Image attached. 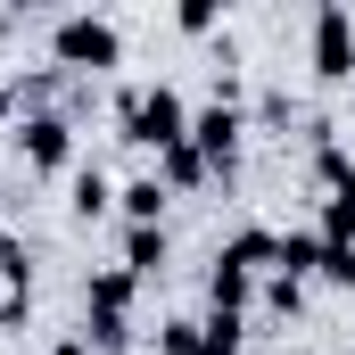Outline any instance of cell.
<instances>
[{
	"instance_id": "cell-3",
	"label": "cell",
	"mask_w": 355,
	"mask_h": 355,
	"mask_svg": "<svg viewBox=\"0 0 355 355\" xmlns=\"http://www.w3.org/2000/svg\"><path fill=\"white\" fill-rule=\"evenodd\" d=\"M58 58H67V67H116V25L67 17V25H58Z\"/></svg>"
},
{
	"instance_id": "cell-1",
	"label": "cell",
	"mask_w": 355,
	"mask_h": 355,
	"mask_svg": "<svg viewBox=\"0 0 355 355\" xmlns=\"http://www.w3.org/2000/svg\"><path fill=\"white\" fill-rule=\"evenodd\" d=\"M124 132L149 149H174V141H190V116H182L174 91H141V99H124Z\"/></svg>"
},
{
	"instance_id": "cell-10",
	"label": "cell",
	"mask_w": 355,
	"mask_h": 355,
	"mask_svg": "<svg viewBox=\"0 0 355 355\" xmlns=\"http://www.w3.org/2000/svg\"><path fill=\"white\" fill-rule=\"evenodd\" d=\"M240 297H248V272H240V265H223V257H215V306L232 314Z\"/></svg>"
},
{
	"instance_id": "cell-8",
	"label": "cell",
	"mask_w": 355,
	"mask_h": 355,
	"mask_svg": "<svg viewBox=\"0 0 355 355\" xmlns=\"http://www.w3.org/2000/svg\"><path fill=\"white\" fill-rule=\"evenodd\" d=\"M157 157H166V182H198V174H207L198 141H174V149H157Z\"/></svg>"
},
{
	"instance_id": "cell-13",
	"label": "cell",
	"mask_w": 355,
	"mask_h": 355,
	"mask_svg": "<svg viewBox=\"0 0 355 355\" xmlns=\"http://www.w3.org/2000/svg\"><path fill=\"white\" fill-rule=\"evenodd\" d=\"M75 207H83V215H99V207H107V182L83 174V182H75Z\"/></svg>"
},
{
	"instance_id": "cell-6",
	"label": "cell",
	"mask_w": 355,
	"mask_h": 355,
	"mask_svg": "<svg viewBox=\"0 0 355 355\" xmlns=\"http://www.w3.org/2000/svg\"><path fill=\"white\" fill-rule=\"evenodd\" d=\"M166 265V232L157 223H132V240H124V272H157Z\"/></svg>"
},
{
	"instance_id": "cell-12",
	"label": "cell",
	"mask_w": 355,
	"mask_h": 355,
	"mask_svg": "<svg viewBox=\"0 0 355 355\" xmlns=\"http://www.w3.org/2000/svg\"><path fill=\"white\" fill-rule=\"evenodd\" d=\"M0 281H8V289H25V248H17V240H0Z\"/></svg>"
},
{
	"instance_id": "cell-11",
	"label": "cell",
	"mask_w": 355,
	"mask_h": 355,
	"mask_svg": "<svg viewBox=\"0 0 355 355\" xmlns=\"http://www.w3.org/2000/svg\"><path fill=\"white\" fill-rule=\"evenodd\" d=\"M124 207H132V223H157V207H166V190H157V182H132V190H124Z\"/></svg>"
},
{
	"instance_id": "cell-2",
	"label": "cell",
	"mask_w": 355,
	"mask_h": 355,
	"mask_svg": "<svg viewBox=\"0 0 355 355\" xmlns=\"http://www.w3.org/2000/svg\"><path fill=\"white\" fill-rule=\"evenodd\" d=\"M314 75H331V83L355 75V17L347 8H322L314 17Z\"/></svg>"
},
{
	"instance_id": "cell-14",
	"label": "cell",
	"mask_w": 355,
	"mask_h": 355,
	"mask_svg": "<svg viewBox=\"0 0 355 355\" xmlns=\"http://www.w3.org/2000/svg\"><path fill=\"white\" fill-rule=\"evenodd\" d=\"M166 355H198V322H174L166 331Z\"/></svg>"
},
{
	"instance_id": "cell-7",
	"label": "cell",
	"mask_w": 355,
	"mask_h": 355,
	"mask_svg": "<svg viewBox=\"0 0 355 355\" xmlns=\"http://www.w3.org/2000/svg\"><path fill=\"white\" fill-rule=\"evenodd\" d=\"M198 355H240V322H232V314L198 322Z\"/></svg>"
},
{
	"instance_id": "cell-5",
	"label": "cell",
	"mask_w": 355,
	"mask_h": 355,
	"mask_svg": "<svg viewBox=\"0 0 355 355\" xmlns=\"http://www.w3.org/2000/svg\"><path fill=\"white\" fill-rule=\"evenodd\" d=\"M67 149H75V141H67L58 116H33V124H25V157H33V166H67Z\"/></svg>"
},
{
	"instance_id": "cell-15",
	"label": "cell",
	"mask_w": 355,
	"mask_h": 355,
	"mask_svg": "<svg viewBox=\"0 0 355 355\" xmlns=\"http://www.w3.org/2000/svg\"><path fill=\"white\" fill-rule=\"evenodd\" d=\"M58 355H91V347H83V339H67V347H58Z\"/></svg>"
},
{
	"instance_id": "cell-4",
	"label": "cell",
	"mask_w": 355,
	"mask_h": 355,
	"mask_svg": "<svg viewBox=\"0 0 355 355\" xmlns=\"http://www.w3.org/2000/svg\"><path fill=\"white\" fill-rule=\"evenodd\" d=\"M190 132H198V157H207V166H232V149H240V116H232V107H207Z\"/></svg>"
},
{
	"instance_id": "cell-9",
	"label": "cell",
	"mask_w": 355,
	"mask_h": 355,
	"mask_svg": "<svg viewBox=\"0 0 355 355\" xmlns=\"http://www.w3.org/2000/svg\"><path fill=\"white\" fill-rule=\"evenodd\" d=\"M124 297H132V272H99L91 281V306L99 314H124Z\"/></svg>"
},
{
	"instance_id": "cell-16",
	"label": "cell",
	"mask_w": 355,
	"mask_h": 355,
	"mask_svg": "<svg viewBox=\"0 0 355 355\" xmlns=\"http://www.w3.org/2000/svg\"><path fill=\"white\" fill-rule=\"evenodd\" d=\"M8 314H17V297H0V322H8Z\"/></svg>"
}]
</instances>
